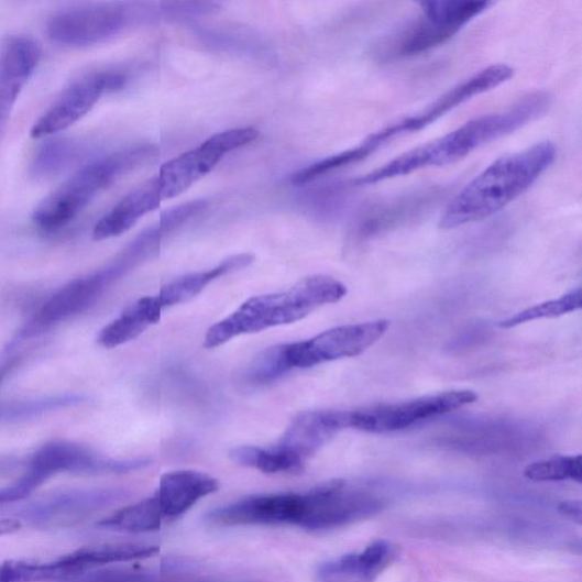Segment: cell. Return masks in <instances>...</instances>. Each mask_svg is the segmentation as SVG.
I'll return each instance as SVG.
<instances>
[{"instance_id": "cell-32", "label": "cell", "mask_w": 582, "mask_h": 582, "mask_svg": "<svg viewBox=\"0 0 582 582\" xmlns=\"http://www.w3.org/2000/svg\"><path fill=\"white\" fill-rule=\"evenodd\" d=\"M83 396H52L0 405V424L22 421L42 416L51 410L84 403Z\"/></svg>"}, {"instance_id": "cell-11", "label": "cell", "mask_w": 582, "mask_h": 582, "mask_svg": "<svg viewBox=\"0 0 582 582\" xmlns=\"http://www.w3.org/2000/svg\"><path fill=\"white\" fill-rule=\"evenodd\" d=\"M130 20V9L122 4L77 7L51 17L47 33L59 45L88 47L118 36Z\"/></svg>"}, {"instance_id": "cell-3", "label": "cell", "mask_w": 582, "mask_h": 582, "mask_svg": "<svg viewBox=\"0 0 582 582\" xmlns=\"http://www.w3.org/2000/svg\"><path fill=\"white\" fill-rule=\"evenodd\" d=\"M347 295V286L339 281L328 276H312L286 292L254 296L229 317L213 325L205 336L204 347L217 349L239 336L295 323L317 308L338 303Z\"/></svg>"}, {"instance_id": "cell-4", "label": "cell", "mask_w": 582, "mask_h": 582, "mask_svg": "<svg viewBox=\"0 0 582 582\" xmlns=\"http://www.w3.org/2000/svg\"><path fill=\"white\" fill-rule=\"evenodd\" d=\"M152 154L150 147H139L96 161L75 174L46 197L32 216L33 223L47 232L58 231L75 221L92 199L111 186L129 169Z\"/></svg>"}, {"instance_id": "cell-18", "label": "cell", "mask_w": 582, "mask_h": 582, "mask_svg": "<svg viewBox=\"0 0 582 582\" xmlns=\"http://www.w3.org/2000/svg\"><path fill=\"white\" fill-rule=\"evenodd\" d=\"M442 194L443 190L437 187L426 188L369 205L358 219V237L371 238L420 217L431 209Z\"/></svg>"}, {"instance_id": "cell-31", "label": "cell", "mask_w": 582, "mask_h": 582, "mask_svg": "<svg viewBox=\"0 0 582 582\" xmlns=\"http://www.w3.org/2000/svg\"><path fill=\"white\" fill-rule=\"evenodd\" d=\"M290 372L285 355V344L271 347L260 353L243 373V382L254 387L265 386Z\"/></svg>"}, {"instance_id": "cell-19", "label": "cell", "mask_w": 582, "mask_h": 582, "mask_svg": "<svg viewBox=\"0 0 582 582\" xmlns=\"http://www.w3.org/2000/svg\"><path fill=\"white\" fill-rule=\"evenodd\" d=\"M216 477L195 470H178L162 475L153 495L164 519H175L184 515L199 499L219 490Z\"/></svg>"}, {"instance_id": "cell-21", "label": "cell", "mask_w": 582, "mask_h": 582, "mask_svg": "<svg viewBox=\"0 0 582 582\" xmlns=\"http://www.w3.org/2000/svg\"><path fill=\"white\" fill-rule=\"evenodd\" d=\"M394 558V546L386 540H376L361 553L344 556L322 564L319 576L323 582H373Z\"/></svg>"}, {"instance_id": "cell-15", "label": "cell", "mask_w": 582, "mask_h": 582, "mask_svg": "<svg viewBox=\"0 0 582 582\" xmlns=\"http://www.w3.org/2000/svg\"><path fill=\"white\" fill-rule=\"evenodd\" d=\"M41 58L40 44L29 37H12L0 48V143L18 98Z\"/></svg>"}, {"instance_id": "cell-5", "label": "cell", "mask_w": 582, "mask_h": 582, "mask_svg": "<svg viewBox=\"0 0 582 582\" xmlns=\"http://www.w3.org/2000/svg\"><path fill=\"white\" fill-rule=\"evenodd\" d=\"M150 464L149 459H107L76 442L50 441L32 455L26 471L17 483L0 488V505L29 497L48 479L62 472L127 473L147 468Z\"/></svg>"}, {"instance_id": "cell-30", "label": "cell", "mask_w": 582, "mask_h": 582, "mask_svg": "<svg viewBox=\"0 0 582 582\" xmlns=\"http://www.w3.org/2000/svg\"><path fill=\"white\" fill-rule=\"evenodd\" d=\"M581 306V289L576 288L558 299L547 300L529 307L527 310L499 322V327L512 329L535 320L559 318L580 310Z\"/></svg>"}, {"instance_id": "cell-8", "label": "cell", "mask_w": 582, "mask_h": 582, "mask_svg": "<svg viewBox=\"0 0 582 582\" xmlns=\"http://www.w3.org/2000/svg\"><path fill=\"white\" fill-rule=\"evenodd\" d=\"M142 259L131 248L110 265L91 275L76 279L52 296L21 330L20 338H32L46 332L88 310L107 289L125 275Z\"/></svg>"}, {"instance_id": "cell-1", "label": "cell", "mask_w": 582, "mask_h": 582, "mask_svg": "<svg viewBox=\"0 0 582 582\" xmlns=\"http://www.w3.org/2000/svg\"><path fill=\"white\" fill-rule=\"evenodd\" d=\"M552 100V96L545 91L527 95L503 112L472 119L440 139L397 156L354 180V186L375 185L427 167L459 162L477 149L539 119L551 108Z\"/></svg>"}, {"instance_id": "cell-22", "label": "cell", "mask_w": 582, "mask_h": 582, "mask_svg": "<svg viewBox=\"0 0 582 582\" xmlns=\"http://www.w3.org/2000/svg\"><path fill=\"white\" fill-rule=\"evenodd\" d=\"M162 196L156 177L129 193L96 224L95 241H106L129 231L146 215L160 208Z\"/></svg>"}, {"instance_id": "cell-27", "label": "cell", "mask_w": 582, "mask_h": 582, "mask_svg": "<svg viewBox=\"0 0 582 582\" xmlns=\"http://www.w3.org/2000/svg\"><path fill=\"white\" fill-rule=\"evenodd\" d=\"M78 574H80V571L64 558L47 563L15 560L0 563V582H41L51 580L64 582Z\"/></svg>"}, {"instance_id": "cell-23", "label": "cell", "mask_w": 582, "mask_h": 582, "mask_svg": "<svg viewBox=\"0 0 582 582\" xmlns=\"http://www.w3.org/2000/svg\"><path fill=\"white\" fill-rule=\"evenodd\" d=\"M254 260V255L250 253L233 255L216 267L207 271L189 273V275L171 282L164 286L155 297L164 311L167 307L189 301L213 282L231 275V273L244 270L251 265Z\"/></svg>"}, {"instance_id": "cell-20", "label": "cell", "mask_w": 582, "mask_h": 582, "mask_svg": "<svg viewBox=\"0 0 582 582\" xmlns=\"http://www.w3.org/2000/svg\"><path fill=\"white\" fill-rule=\"evenodd\" d=\"M226 155L210 141L162 165L156 177L162 199L175 198L209 175Z\"/></svg>"}, {"instance_id": "cell-13", "label": "cell", "mask_w": 582, "mask_h": 582, "mask_svg": "<svg viewBox=\"0 0 582 582\" xmlns=\"http://www.w3.org/2000/svg\"><path fill=\"white\" fill-rule=\"evenodd\" d=\"M124 84L125 76L114 73L90 74L75 80L32 125V139H44L70 128L94 109L102 95Z\"/></svg>"}, {"instance_id": "cell-6", "label": "cell", "mask_w": 582, "mask_h": 582, "mask_svg": "<svg viewBox=\"0 0 582 582\" xmlns=\"http://www.w3.org/2000/svg\"><path fill=\"white\" fill-rule=\"evenodd\" d=\"M513 76H515V70L506 64H494L484 68V70L443 92L425 109L367 135L360 145L354 147L358 158L361 162L398 136L424 130L471 98L499 87L510 80Z\"/></svg>"}, {"instance_id": "cell-37", "label": "cell", "mask_w": 582, "mask_h": 582, "mask_svg": "<svg viewBox=\"0 0 582 582\" xmlns=\"http://www.w3.org/2000/svg\"><path fill=\"white\" fill-rule=\"evenodd\" d=\"M20 359H13L9 361L8 363L0 366V384H2L6 380L9 373H11L15 366L19 364Z\"/></svg>"}, {"instance_id": "cell-16", "label": "cell", "mask_w": 582, "mask_h": 582, "mask_svg": "<svg viewBox=\"0 0 582 582\" xmlns=\"http://www.w3.org/2000/svg\"><path fill=\"white\" fill-rule=\"evenodd\" d=\"M342 429H347L345 410H310L296 416L275 444L305 464Z\"/></svg>"}, {"instance_id": "cell-17", "label": "cell", "mask_w": 582, "mask_h": 582, "mask_svg": "<svg viewBox=\"0 0 582 582\" xmlns=\"http://www.w3.org/2000/svg\"><path fill=\"white\" fill-rule=\"evenodd\" d=\"M118 497L116 491L63 492L33 504L28 509V517L45 527L72 526L111 505Z\"/></svg>"}, {"instance_id": "cell-2", "label": "cell", "mask_w": 582, "mask_h": 582, "mask_svg": "<svg viewBox=\"0 0 582 582\" xmlns=\"http://www.w3.org/2000/svg\"><path fill=\"white\" fill-rule=\"evenodd\" d=\"M557 160V147L542 142L492 163L443 210L439 227L451 230L495 216L525 194Z\"/></svg>"}, {"instance_id": "cell-28", "label": "cell", "mask_w": 582, "mask_h": 582, "mask_svg": "<svg viewBox=\"0 0 582 582\" xmlns=\"http://www.w3.org/2000/svg\"><path fill=\"white\" fill-rule=\"evenodd\" d=\"M83 154V145L73 139L46 143L34 156L31 174L37 179H48L74 165Z\"/></svg>"}, {"instance_id": "cell-14", "label": "cell", "mask_w": 582, "mask_h": 582, "mask_svg": "<svg viewBox=\"0 0 582 582\" xmlns=\"http://www.w3.org/2000/svg\"><path fill=\"white\" fill-rule=\"evenodd\" d=\"M307 517V495L297 493L253 495L210 510L207 520L217 526H299Z\"/></svg>"}, {"instance_id": "cell-29", "label": "cell", "mask_w": 582, "mask_h": 582, "mask_svg": "<svg viewBox=\"0 0 582 582\" xmlns=\"http://www.w3.org/2000/svg\"><path fill=\"white\" fill-rule=\"evenodd\" d=\"M230 459L242 466L253 468L264 473H299L305 464L295 460L276 444L271 448L241 447L230 451Z\"/></svg>"}, {"instance_id": "cell-9", "label": "cell", "mask_w": 582, "mask_h": 582, "mask_svg": "<svg viewBox=\"0 0 582 582\" xmlns=\"http://www.w3.org/2000/svg\"><path fill=\"white\" fill-rule=\"evenodd\" d=\"M473 391H450L416 399L345 410L347 429L365 432H396L426 420L449 415L475 403Z\"/></svg>"}, {"instance_id": "cell-35", "label": "cell", "mask_w": 582, "mask_h": 582, "mask_svg": "<svg viewBox=\"0 0 582 582\" xmlns=\"http://www.w3.org/2000/svg\"><path fill=\"white\" fill-rule=\"evenodd\" d=\"M559 512L562 516L573 520L578 525L582 524V505L579 501L562 502L559 505Z\"/></svg>"}, {"instance_id": "cell-33", "label": "cell", "mask_w": 582, "mask_h": 582, "mask_svg": "<svg viewBox=\"0 0 582 582\" xmlns=\"http://www.w3.org/2000/svg\"><path fill=\"white\" fill-rule=\"evenodd\" d=\"M526 477L537 483L572 481L582 482V457H557L535 462L525 470Z\"/></svg>"}, {"instance_id": "cell-24", "label": "cell", "mask_w": 582, "mask_h": 582, "mask_svg": "<svg viewBox=\"0 0 582 582\" xmlns=\"http://www.w3.org/2000/svg\"><path fill=\"white\" fill-rule=\"evenodd\" d=\"M163 308L155 296L135 300L125 310L102 329L97 338L101 348L112 350L139 338L149 327L161 320Z\"/></svg>"}, {"instance_id": "cell-12", "label": "cell", "mask_w": 582, "mask_h": 582, "mask_svg": "<svg viewBox=\"0 0 582 582\" xmlns=\"http://www.w3.org/2000/svg\"><path fill=\"white\" fill-rule=\"evenodd\" d=\"M304 529L320 531L365 519L382 508V501L347 481H331L307 492Z\"/></svg>"}, {"instance_id": "cell-7", "label": "cell", "mask_w": 582, "mask_h": 582, "mask_svg": "<svg viewBox=\"0 0 582 582\" xmlns=\"http://www.w3.org/2000/svg\"><path fill=\"white\" fill-rule=\"evenodd\" d=\"M420 17L404 28L386 44L384 57H409L429 52L448 43L472 20L482 15L492 2L453 0V2L420 3Z\"/></svg>"}, {"instance_id": "cell-26", "label": "cell", "mask_w": 582, "mask_h": 582, "mask_svg": "<svg viewBox=\"0 0 582 582\" xmlns=\"http://www.w3.org/2000/svg\"><path fill=\"white\" fill-rule=\"evenodd\" d=\"M163 519L162 510L152 496L117 510L99 523V526L117 531L151 532L161 528Z\"/></svg>"}, {"instance_id": "cell-34", "label": "cell", "mask_w": 582, "mask_h": 582, "mask_svg": "<svg viewBox=\"0 0 582 582\" xmlns=\"http://www.w3.org/2000/svg\"><path fill=\"white\" fill-rule=\"evenodd\" d=\"M64 582H161L153 574L125 569L86 571Z\"/></svg>"}, {"instance_id": "cell-36", "label": "cell", "mask_w": 582, "mask_h": 582, "mask_svg": "<svg viewBox=\"0 0 582 582\" xmlns=\"http://www.w3.org/2000/svg\"><path fill=\"white\" fill-rule=\"evenodd\" d=\"M21 528V523L19 520L6 519L0 520V537L13 534Z\"/></svg>"}, {"instance_id": "cell-10", "label": "cell", "mask_w": 582, "mask_h": 582, "mask_svg": "<svg viewBox=\"0 0 582 582\" xmlns=\"http://www.w3.org/2000/svg\"><path fill=\"white\" fill-rule=\"evenodd\" d=\"M388 320L340 326L311 339L285 344V355L290 371L348 358H355L381 340L388 331Z\"/></svg>"}, {"instance_id": "cell-25", "label": "cell", "mask_w": 582, "mask_h": 582, "mask_svg": "<svg viewBox=\"0 0 582 582\" xmlns=\"http://www.w3.org/2000/svg\"><path fill=\"white\" fill-rule=\"evenodd\" d=\"M158 552L160 549L156 546L132 543L102 545L87 547V549L79 550L63 558L84 573L101 565L149 559Z\"/></svg>"}]
</instances>
